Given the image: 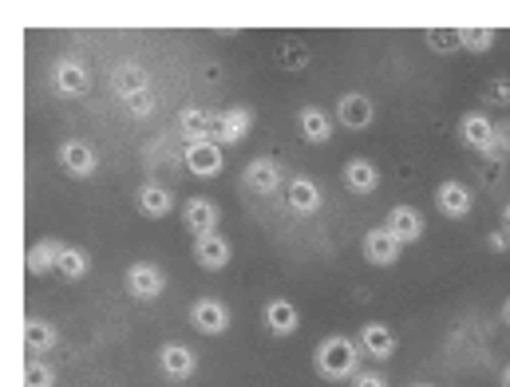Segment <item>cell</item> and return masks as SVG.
Returning a JSON list of instances; mask_svg holds the SVG:
<instances>
[{"label": "cell", "instance_id": "1", "mask_svg": "<svg viewBox=\"0 0 510 387\" xmlns=\"http://www.w3.org/2000/svg\"><path fill=\"white\" fill-rule=\"evenodd\" d=\"M313 368L320 380L328 383H344L360 376V344L349 336H325L313 352Z\"/></svg>", "mask_w": 510, "mask_h": 387}, {"label": "cell", "instance_id": "2", "mask_svg": "<svg viewBox=\"0 0 510 387\" xmlns=\"http://www.w3.org/2000/svg\"><path fill=\"white\" fill-rule=\"evenodd\" d=\"M254 131V111L249 107H225L222 115H213V142H225V147H237V142L249 139Z\"/></svg>", "mask_w": 510, "mask_h": 387}, {"label": "cell", "instance_id": "3", "mask_svg": "<svg viewBox=\"0 0 510 387\" xmlns=\"http://www.w3.org/2000/svg\"><path fill=\"white\" fill-rule=\"evenodd\" d=\"M364 261L368 265H380V269H388V265H396L400 261V253L403 246L396 241V234H391L388 225H376V229H368L364 234Z\"/></svg>", "mask_w": 510, "mask_h": 387}, {"label": "cell", "instance_id": "4", "mask_svg": "<svg viewBox=\"0 0 510 387\" xmlns=\"http://www.w3.org/2000/svg\"><path fill=\"white\" fill-rule=\"evenodd\" d=\"M332 119H337L340 127H349V131H364V127H372L376 107L360 91H344L340 99H337V111H332Z\"/></svg>", "mask_w": 510, "mask_h": 387}, {"label": "cell", "instance_id": "5", "mask_svg": "<svg viewBox=\"0 0 510 387\" xmlns=\"http://www.w3.org/2000/svg\"><path fill=\"white\" fill-rule=\"evenodd\" d=\"M52 83H56L59 95H68V99H83V95L91 91V76H88V68H83L79 59H56Z\"/></svg>", "mask_w": 510, "mask_h": 387}, {"label": "cell", "instance_id": "6", "mask_svg": "<svg viewBox=\"0 0 510 387\" xmlns=\"http://www.w3.org/2000/svg\"><path fill=\"white\" fill-rule=\"evenodd\" d=\"M127 288H130V297H139V300H154V297H162V288H166V273L151 261H135L127 269Z\"/></svg>", "mask_w": 510, "mask_h": 387}, {"label": "cell", "instance_id": "7", "mask_svg": "<svg viewBox=\"0 0 510 387\" xmlns=\"http://www.w3.org/2000/svg\"><path fill=\"white\" fill-rule=\"evenodd\" d=\"M360 352L364 356H372V360H391L396 356V348H400V340H396V332L388 329L384 320H368V324H360Z\"/></svg>", "mask_w": 510, "mask_h": 387}, {"label": "cell", "instance_id": "8", "mask_svg": "<svg viewBox=\"0 0 510 387\" xmlns=\"http://www.w3.org/2000/svg\"><path fill=\"white\" fill-rule=\"evenodd\" d=\"M435 210L443 217H455V222H459V217H467L474 210V194L463 183H455V178H447V183L435 186Z\"/></svg>", "mask_w": 510, "mask_h": 387}, {"label": "cell", "instance_id": "9", "mask_svg": "<svg viewBox=\"0 0 510 387\" xmlns=\"http://www.w3.org/2000/svg\"><path fill=\"white\" fill-rule=\"evenodd\" d=\"M182 222H186V229L194 237L218 234L222 210H218V202H213V198H190V202H182Z\"/></svg>", "mask_w": 510, "mask_h": 387}, {"label": "cell", "instance_id": "10", "mask_svg": "<svg viewBox=\"0 0 510 387\" xmlns=\"http://www.w3.org/2000/svg\"><path fill=\"white\" fill-rule=\"evenodd\" d=\"M242 183H245V190L265 194V198H269V194H277L285 186V174H281V166L273 162V159H249Z\"/></svg>", "mask_w": 510, "mask_h": 387}, {"label": "cell", "instance_id": "11", "mask_svg": "<svg viewBox=\"0 0 510 387\" xmlns=\"http://www.w3.org/2000/svg\"><path fill=\"white\" fill-rule=\"evenodd\" d=\"M186 171L194 178H218V171H222V147L213 139L186 142Z\"/></svg>", "mask_w": 510, "mask_h": 387}, {"label": "cell", "instance_id": "12", "mask_svg": "<svg viewBox=\"0 0 510 387\" xmlns=\"http://www.w3.org/2000/svg\"><path fill=\"white\" fill-rule=\"evenodd\" d=\"M190 320H194V329L202 336H222L230 329V309L213 297H202V300H194V309H190Z\"/></svg>", "mask_w": 510, "mask_h": 387}, {"label": "cell", "instance_id": "13", "mask_svg": "<svg viewBox=\"0 0 510 387\" xmlns=\"http://www.w3.org/2000/svg\"><path fill=\"white\" fill-rule=\"evenodd\" d=\"M384 225L396 234L400 246H415V241L423 237V214L415 210V205H391Z\"/></svg>", "mask_w": 510, "mask_h": 387}, {"label": "cell", "instance_id": "14", "mask_svg": "<svg viewBox=\"0 0 510 387\" xmlns=\"http://www.w3.org/2000/svg\"><path fill=\"white\" fill-rule=\"evenodd\" d=\"M297 127H301V139L305 142H320V147H325V142L332 139V127H337V119H332L325 107L308 103V107H301V111H297Z\"/></svg>", "mask_w": 510, "mask_h": 387}, {"label": "cell", "instance_id": "15", "mask_svg": "<svg viewBox=\"0 0 510 387\" xmlns=\"http://www.w3.org/2000/svg\"><path fill=\"white\" fill-rule=\"evenodd\" d=\"M159 368H162V376L166 380H190L198 371V356L190 352L186 344H162V352H159Z\"/></svg>", "mask_w": 510, "mask_h": 387}, {"label": "cell", "instance_id": "16", "mask_svg": "<svg viewBox=\"0 0 510 387\" xmlns=\"http://www.w3.org/2000/svg\"><path fill=\"white\" fill-rule=\"evenodd\" d=\"M194 257H198L202 269L218 273V269H225V265H230L234 249H230V241H225L222 234H202V237H194Z\"/></svg>", "mask_w": 510, "mask_h": 387}, {"label": "cell", "instance_id": "17", "mask_svg": "<svg viewBox=\"0 0 510 387\" xmlns=\"http://www.w3.org/2000/svg\"><path fill=\"white\" fill-rule=\"evenodd\" d=\"M459 139H463V147H471V151H486L491 147V139H494V123H491V115H483V111H467L459 119Z\"/></svg>", "mask_w": 510, "mask_h": 387}, {"label": "cell", "instance_id": "18", "mask_svg": "<svg viewBox=\"0 0 510 387\" xmlns=\"http://www.w3.org/2000/svg\"><path fill=\"white\" fill-rule=\"evenodd\" d=\"M111 88H115L119 99L130 103V99H142V95H151V76L139 64H119Z\"/></svg>", "mask_w": 510, "mask_h": 387}, {"label": "cell", "instance_id": "19", "mask_svg": "<svg viewBox=\"0 0 510 387\" xmlns=\"http://www.w3.org/2000/svg\"><path fill=\"white\" fill-rule=\"evenodd\" d=\"M59 166L68 171V178H91L95 174V151L79 139H68L64 147H59Z\"/></svg>", "mask_w": 510, "mask_h": 387}, {"label": "cell", "instance_id": "20", "mask_svg": "<svg viewBox=\"0 0 510 387\" xmlns=\"http://www.w3.org/2000/svg\"><path fill=\"white\" fill-rule=\"evenodd\" d=\"M285 202H289L293 214H317L320 210V186L313 178H289V186H285Z\"/></svg>", "mask_w": 510, "mask_h": 387}, {"label": "cell", "instance_id": "21", "mask_svg": "<svg viewBox=\"0 0 510 387\" xmlns=\"http://www.w3.org/2000/svg\"><path fill=\"white\" fill-rule=\"evenodd\" d=\"M135 205H139L142 217H166L174 210V194L166 186H159V183H147V186H139Z\"/></svg>", "mask_w": 510, "mask_h": 387}, {"label": "cell", "instance_id": "22", "mask_svg": "<svg viewBox=\"0 0 510 387\" xmlns=\"http://www.w3.org/2000/svg\"><path fill=\"white\" fill-rule=\"evenodd\" d=\"M344 186H349L352 194H376V190H380V171H376V162H368V159H349V162H344Z\"/></svg>", "mask_w": 510, "mask_h": 387}, {"label": "cell", "instance_id": "23", "mask_svg": "<svg viewBox=\"0 0 510 387\" xmlns=\"http://www.w3.org/2000/svg\"><path fill=\"white\" fill-rule=\"evenodd\" d=\"M265 329L273 332V336H293L297 329H301V312H297L289 300H269L265 305Z\"/></svg>", "mask_w": 510, "mask_h": 387}, {"label": "cell", "instance_id": "24", "mask_svg": "<svg viewBox=\"0 0 510 387\" xmlns=\"http://www.w3.org/2000/svg\"><path fill=\"white\" fill-rule=\"evenodd\" d=\"M178 131H182V139H190V142L213 139V115L202 111V107H182V111H178Z\"/></svg>", "mask_w": 510, "mask_h": 387}, {"label": "cell", "instance_id": "25", "mask_svg": "<svg viewBox=\"0 0 510 387\" xmlns=\"http://www.w3.org/2000/svg\"><path fill=\"white\" fill-rule=\"evenodd\" d=\"M56 329L47 320H36V317H28L24 320V348H28V356H44V352H52L56 348Z\"/></svg>", "mask_w": 510, "mask_h": 387}, {"label": "cell", "instance_id": "26", "mask_svg": "<svg viewBox=\"0 0 510 387\" xmlns=\"http://www.w3.org/2000/svg\"><path fill=\"white\" fill-rule=\"evenodd\" d=\"M59 253H64V246L59 241H40V246L28 249V257H24V269H28L32 277H44L59 269Z\"/></svg>", "mask_w": 510, "mask_h": 387}, {"label": "cell", "instance_id": "27", "mask_svg": "<svg viewBox=\"0 0 510 387\" xmlns=\"http://www.w3.org/2000/svg\"><path fill=\"white\" fill-rule=\"evenodd\" d=\"M91 269V257L83 253L79 246H64V253H59V273L68 277V281H83Z\"/></svg>", "mask_w": 510, "mask_h": 387}, {"label": "cell", "instance_id": "28", "mask_svg": "<svg viewBox=\"0 0 510 387\" xmlns=\"http://www.w3.org/2000/svg\"><path fill=\"white\" fill-rule=\"evenodd\" d=\"M494 40H498L494 28H459V47H467V52H474V56L491 52Z\"/></svg>", "mask_w": 510, "mask_h": 387}, {"label": "cell", "instance_id": "29", "mask_svg": "<svg viewBox=\"0 0 510 387\" xmlns=\"http://www.w3.org/2000/svg\"><path fill=\"white\" fill-rule=\"evenodd\" d=\"M24 387H56L52 364H44L40 356H28V360H24Z\"/></svg>", "mask_w": 510, "mask_h": 387}, {"label": "cell", "instance_id": "30", "mask_svg": "<svg viewBox=\"0 0 510 387\" xmlns=\"http://www.w3.org/2000/svg\"><path fill=\"white\" fill-rule=\"evenodd\" d=\"M423 40H427V47H432L435 56L459 52V28H427V32H423Z\"/></svg>", "mask_w": 510, "mask_h": 387}, {"label": "cell", "instance_id": "31", "mask_svg": "<svg viewBox=\"0 0 510 387\" xmlns=\"http://www.w3.org/2000/svg\"><path fill=\"white\" fill-rule=\"evenodd\" d=\"M483 103L486 107H510V76H494L483 88Z\"/></svg>", "mask_w": 510, "mask_h": 387}, {"label": "cell", "instance_id": "32", "mask_svg": "<svg viewBox=\"0 0 510 387\" xmlns=\"http://www.w3.org/2000/svg\"><path fill=\"white\" fill-rule=\"evenodd\" d=\"M506 154H510V123H494V139H491V147L483 151V159L498 162V159H506Z\"/></svg>", "mask_w": 510, "mask_h": 387}, {"label": "cell", "instance_id": "33", "mask_svg": "<svg viewBox=\"0 0 510 387\" xmlns=\"http://www.w3.org/2000/svg\"><path fill=\"white\" fill-rule=\"evenodd\" d=\"M277 59H281V64L289 68V71H301V68L308 64V52H305V44H285L281 52H277Z\"/></svg>", "mask_w": 510, "mask_h": 387}, {"label": "cell", "instance_id": "34", "mask_svg": "<svg viewBox=\"0 0 510 387\" xmlns=\"http://www.w3.org/2000/svg\"><path fill=\"white\" fill-rule=\"evenodd\" d=\"M352 387H388V380H384V371H360L352 380Z\"/></svg>", "mask_w": 510, "mask_h": 387}, {"label": "cell", "instance_id": "35", "mask_svg": "<svg viewBox=\"0 0 510 387\" xmlns=\"http://www.w3.org/2000/svg\"><path fill=\"white\" fill-rule=\"evenodd\" d=\"M486 246H491V253H506L510 249V234L506 229H494V234H486Z\"/></svg>", "mask_w": 510, "mask_h": 387}, {"label": "cell", "instance_id": "36", "mask_svg": "<svg viewBox=\"0 0 510 387\" xmlns=\"http://www.w3.org/2000/svg\"><path fill=\"white\" fill-rule=\"evenodd\" d=\"M498 317H503V324H506V329H510V297L503 300V309H498Z\"/></svg>", "mask_w": 510, "mask_h": 387}, {"label": "cell", "instance_id": "37", "mask_svg": "<svg viewBox=\"0 0 510 387\" xmlns=\"http://www.w3.org/2000/svg\"><path fill=\"white\" fill-rule=\"evenodd\" d=\"M503 229H506V234H510V202L503 205Z\"/></svg>", "mask_w": 510, "mask_h": 387}, {"label": "cell", "instance_id": "38", "mask_svg": "<svg viewBox=\"0 0 510 387\" xmlns=\"http://www.w3.org/2000/svg\"><path fill=\"white\" fill-rule=\"evenodd\" d=\"M503 387H510V368H506V371H503Z\"/></svg>", "mask_w": 510, "mask_h": 387}, {"label": "cell", "instance_id": "39", "mask_svg": "<svg viewBox=\"0 0 510 387\" xmlns=\"http://www.w3.org/2000/svg\"><path fill=\"white\" fill-rule=\"evenodd\" d=\"M415 387H432V383H415Z\"/></svg>", "mask_w": 510, "mask_h": 387}]
</instances>
